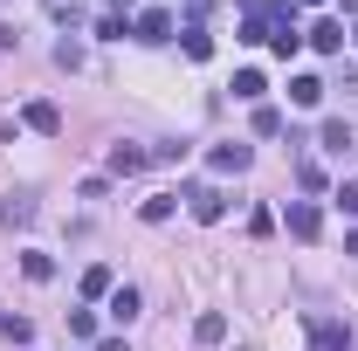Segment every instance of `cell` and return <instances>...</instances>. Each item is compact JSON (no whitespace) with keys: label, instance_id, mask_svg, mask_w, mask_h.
I'll return each mask as SVG.
<instances>
[{"label":"cell","instance_id":"6da1fadb","mask_svg":"<svg viewBox=\"0 0 358 351\" xmlns=\"http://www.w3.org/2000/svg\"><path fill=\"white\" fill-rule=\"evenodd\" d=\"M179 200H186V214L200 220V227H214V220H227V193H221V186H186Z\"/></svg>","mask_w":358,"mask_h":351},{"label":"cell","instance_id":"7a4b0ae2","mask_svg":"<svg viewBox=\"0 0 358 351\" xmlns=\"http://www.w3.org/2000/svg\"><path fill=\"white\" fill-rule=\"evenodd\" d=\"M310 351H352V331H345L338 317H317L310 324Z\"/></svg>","mask_w":358,"mask_h":351},{"label":"cell","instance_id":"3957f363","mask_svg":"<svg viewBox=\"0 0 358 351\" xmlns=\"http://www.w3.org/2000/svg\"><path fill=\"white\" fill-rule=\"evenodd\" d=\"M303 42L317 55H345V21H317V28H303Z\"/></svg>","mask_w":358,"mask_h":351},{"label":"cell","instance_id":"277c9868","mask_svg":"<svg viewBox=\"0 0 358 351\" xmlns=\"http://www.w3.org/2000/svg\"><path fill=\"white\" fill-rule=\"evenodd\" d=\"M317 227H324L317 200H289V234H296V241H317Z\"/></svg>","mask_w":358,"mask_h":351},{"label":"cell","instance_id":"5b68a950","mask_svg":"<svg viewBox=\"0 0 358 351\" xmlns=\"http://www.w3.org/2000/svg\"><path fill=\"white\" fill-rule=\"evenodd\" d=\"M28 220H35V200H28V193H7V200H0V234H14V227H28Z\"/></svg>","mask_w":358,"mask_h":351},{"label":"cell","instance_id":"8992f818","mask_svg":"<svg viewBox=\"0 0 358 351\" xmlns=\"http://www.w3.org/2000/svg\"><path fill=\"white\" fill-rule=\"evenodd\" d=\"M138 42H173V14L166 7H145L138 14Z\"/></svg>","mask_w":358,"mask_h":351},{"label":"cell","instance_id":"52a82bcc","mask_svg":"<svg viewBox=\"0 0 358 351\" xmlns=\"http://www.w3.org/2000/svg\"><path fill=\"white\" fill-rule=\"evenodd\" d=\"M248 159H255L248 145H214V152H207V166H214V173H248Z\"/></svg>","mask_w":358,"mask_h":351},{"label":"cell","instance_id":"ba28073f","mask_svg":"<svg viewBox=\"0 0 358 351\" xmlns=\"http://www.w3.org/2000/svg\"><path fill=\"white\" fill-rule=\"evenodd\" d=\"M21 124H28V131H42V138H55V131H62V110H55V103H28V110H21Z\"/></svg>","mask_w":358,"mask_h":351},{"label":"cell","instance_id":"9c48e42d","mask_svg":"<svg viewBox=\"0 0 358 351\" xmlns=\"http://www.w3.org/2000/svg\"><path fill=\"white\" fill-rule=\"evenodd\" d=\"M152 166V152H138V145H110V173L124 179V173H145Z\"/></svg>","mask_w":358,"mask_h":351},{"label":"cell","instance_id":"30bf717a","mask_svg":"<svg viewBox=\"0 0 358 351\" xmlns=\"http://www.w3.org/2000/svg\"><path fill=\"white\" fill-rule=\"evenodd\" d=\"M110 289H117V275H110L103 262H90V268H83V296H90V303H103Z\"/></svg>","mask_w":358,"mask_h":351},{"label":"cell","instance_id":"8fae6325","mask_svg":"<svg viewBox=\"0 0 358 351\" xmlns=\"http://www.w3.org/2000/svg\"><path fill=\"white\" fill-rule=\"evenodd\" d=\"M103 310H110L117 324H131V317H138V289H131V282H124V289H110V296H103Z\"/></svg>","mask_w":358,"mask_h":351},{"label":"cell","instance_id":"7c38bea8","mask_svg":"<svg viewBox=\"0 0 358 351\" xmlns=\"http://www.w3.org/2000/svg\"><path fill=\"white\" fill-rule=\"evenodd\" d=\"M289 103L317 110V103H324V83H317V76H296V83H289Z\"/></svg>","mask_w":358,"mask_h":351},{"label":"cell","instance_id":"4fadbf2b","mask_svg":"<svg viewBox=\"0 0 358 351\" xmlns=\"http://www.w3.org/2000/svg\"><path fill=\"white\" fill-rule=\"evenodd\" d=\"M193 338H200V345H221V338H227V317H221V310H207V317L193 324Z\"/></svg>","mask_w":358,"mask_h":351},{"label":"cell","instance_id":"5bb4252c","mask_svg":"<svg viewBox=\"0 0 358 351\" xmlns=\"http://www.w3.org/2000/svg\"><path fill=\"white\" fill-rule=\"evenodd\" d=\"M173 207H179V193H152V200H145L138 214H145V220H152V227H159V220H173Z\"/></svg>","mask_w":358,"mask_h":351},{"label":"cell","instance_id":"9a60e30c","mask_svg":"<svg viewBox=\"0 0 358 351\" xmlns=\"http://www.w3.org/2000/svg\"><path fill=\"white\" fill-rule=\"evenodd\" d=\"M186 55H193V62H207V55H214V35H207V28H200V21H193V28H186Z\"/></svg>","mask_w":358,"mask_h":351},{"label":"cell","instance_id":"2e32d148","mask_svg":"<svg viewBox=\"0 0 358 351\" xmlns=\"http://www.w3.org/2000/svg\"><path fill=\"white\" fill-rule=\"evenodd\" d=\"M262 69H241V76H234V96H248V103H262Z\"/></svg>","mask_w":358,"mask_h":351},{"label":"cell","instance_id":"e0dca14e","mask_svg":"<svg viewBox=\"0 0 358 351\" xmlns=\"http://www.w3.org/2000/svg\"><path fill=\"white\" fill-rule=\"evenodd\" d=\"M352 145H358V138L345 131V124H338V117H331V124H324V152H352Z\"/></svg>","mask_w":358,"mask_h":351},{"label":"cell","instance_id":"ac0fdd59","mask_svg":"<svg viewBox=\"0 0 358 351\" xmlns=\"http://www.w3.org/2000/svg\"><path fill=\"white\" fill-rule=\"evenodd\" d=\"M255 131H262V138L282 131V110H275V103H255Z\"/></svg>","mask_w":358,"mask_h":351},{"label":"cell","instance_id":"d6986e66","mask_svg":"<svg viewBox=\"0 0 358 351\" xmlns=\"http://www.w3.org/2000/svg\"><path fill=\"white\" fill-rule=\"evenodd\" d=\"M21 268H28V282H48V275H55V262H48V255H21Z\"/></svg>","mask_w":358,"mask_h":351},{"label":"cell","instance_id":"ffe728a7","mask_svg":"<svg viewBox=\"0 0 358 351\" xmlns=\"http://www.w3.org/2000/svg\"><path fill=\"white\" fill-rule=\"evenodd\" d=\"M96 35H103V42H124L131 28H124V14H103V21H96Z\"/></svg>","mask_w":358,"mask_h":351},{"label":"cell","instance_id":"44dd1931","mask_svg":"<svg viewBox=\"0 0 358 351\" xmlns=\"http://www.w3.org/2000/svg\"><path fill=\"white\" fill-rule=\"evenodd\" d=\"M0 331H7L14 345H28V338H35V324H28V317H0Z\"/></svg>","mask_w":358,"mask_h":351},{"label":"cell","instance_id":"7402d4cb","mask_svg":"<svg viewBox=\"0 0 358 351\" xmlns=\"http://www.w3.org/2000/svg\"><path fill=\"white\" fill-rule=\"evenodd\" d=\"M69 338H96V317L90 310H69Z\"/></svg>","mask_w":358,"mask_h":351},{"label":"cell","instance_id":"603a6c76","mask_svg":"<svg viewBox=\"0 0 358 351\" xmlns=\"http://www.w3.org/2000/svg\"><path fill=\"white\" fill-rule=\"evenodd\" d=\"M338 207H345V214H358V179H345V186H338Z\"/></svg>","mask_w":358,"mask_h":351},{"label":"cell","instance_id":"cb8c5ba5","mask_svg":"<svg viewBox=\"0 0 358 351\" xmlns=\"http://www.w3.org/2000/svg\"><path fill=\"white\" fill-rule=\"evenodd\" d=\"M14 42H21V35H14V28H7V21H0V48H14Z\"/></svg>","mask_w":358,"mask_h":351},{"label":"cell","instance_id":"d4e9b609","mask_svg":"<svg viewBox=\"0 0 358 351\" xmlns=\"http://www.w3.org/2000/svg\"><path fill=\"white\" fill-rule=\"evenodd\" d=\"M103 351H131V345H124V338H103Z\"/></svg>","mask_w":358,"mask_h":351},{"label":"cell","instance_id":"484cf974","mask_svg":"<svg viewBox=\"0 0 358 351\" xmlns=\"http://www.w3.org/2000/svg\"><path fill=\"white\" fill-rule=\"evenodd\" d=\"M345 255H352V262H358V234H345Z\"/></svg>","mask_w":358,"mask_h":351},{"label":"cell","instance_id":"4316f807","mask_svg":"<svg viewBox=\"0 0 358 351\" xmlns=\"http://www.w3.org/2000/svg\"><path fill=\"white\" fill-rule=\"evenodd\" d=\"M296 7H324V0H296Z\"/></svg>","mask_w":358,"mask_h":351},{"label":"cell","instance_id":"83f0119b","mask_svg":"<svg viewBox=\"0 0 358 351\" xmlns=\"http://www.w3.org/2000/svg\"><path fill=\"white\" fill-rule=\"evenodd\" d=\"M345 14H358V0H345Z\"/></svg>","mask_w":358,"mask_h":351},{"label":"cell","instance_id":"f1b7e54d","mask_svg":"<svg viewBox=\"0 0 358 351\" xmlns=\"http://www.w3.org/2000/svg\"><path fill=\"white\" fill-rule=\"evenodd\" d=\"M352 42H358V28H352Z\"/></svg>","mask_w":358,"mask_h":351}]
</instances>
